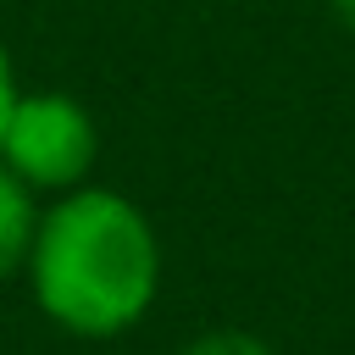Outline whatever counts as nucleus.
I'll use <instances>...</instances> for the list:
<instances>
[{
  "mask_svg": "<svg viewBox=\"0 0 355 355\" xmlns=\"http://www.w3.org/2000/svg\"><path fill=\"white\" fill-rule=\"evenodd\" d=\"M183 355H272L261 338H250V333H205V338H194Z\"/></svg>",
  "mask_w": 355,
  "mask_h": 355,
  "instance_id": "obj_4",
  "label": "nucleus"
},
{
  "mask_svg": "<svg viewBox=\"0 0 355 355\" xmlns=\"http://www.w3.org/2000/svg\"><path fill=\"white\" fill-rule=\"evenodd\" d=\"M17 72H11V55H6V44H0V133H6V116H11V105H17Z\"/></svg>",
  "mask_w": 355,
  "mask_h": 355,
  "instance_id": "obj_5",
  "label": "nucleus"
},
{
  "mask_svg": "<svg viewBox=\"0 0 355 355\" xmlns=\"http://www.w3.org/2000/svg\"><path fill=\"white\" fill-rule=\"evenodd\" d=\"M94 116L72 100V94H17L6 133H0V166H11L33 194H72L83 189L89 166H94Z\"/></svg>",
  "mask_w": 355,
  "mask_h": 355,
  "instance_id": "obj_2",
  "label": "nucleus"
},
{
  "mask_svg": "<svg viewBox=\"0 0 355 355\" xmlns=\"http://www.w3.org/2000/svg\"><path fill=\"white\" fill-rule=\"evenodd\" d=\"M28 283L55 327L111 338L150 311L161 288V244L133 200L72 189L39 216Z\"/></svg>",
  "mask_w": 355,
  "mask_h": 355,
  "instance_id": "obj_1",
  "label": "nucleus"
},
{
  "mask_svg": "<svg viewBox=\"0 0 355 355\" xmlns=\"http://www.w3.org/2000/svg\"><path fill=\"white\" fill-rule=\"evenodd\" d=\"M333 17H338L349 33H355V0H333Z\"/></svg>",
  "mask_w": 355,
  "mask_h": 355,
  "instance_id": "obj_6",
  "label": "nucleus"
},
{
  "mask_svg": "<svg viewBox=\"0 0 355 355\" xmlns=\"http://www.w3.org/2000/svg\"><path fill=\"white\" fill-rule=\"evenodd\" d=\"M33 239H39V205H33V189H28L11 166H0V277L28 272Z\"/></svg>",
  "mask_w": 355,
  "mask_h": 355,
  "instance_id": "obj_3",
  "label": "nucleus"
}]
</instances>
